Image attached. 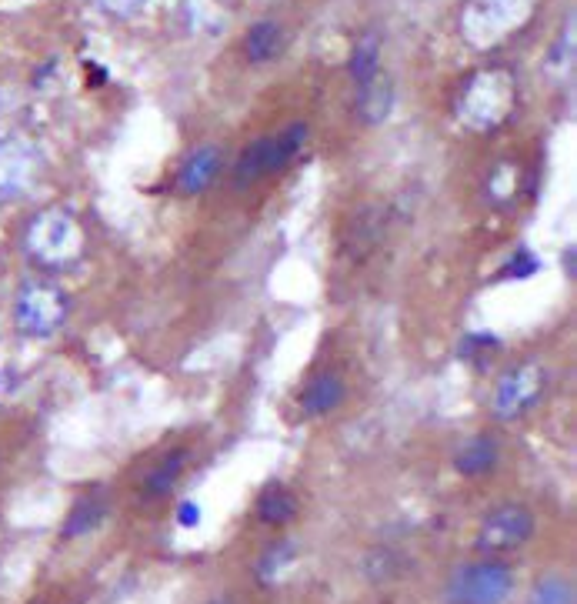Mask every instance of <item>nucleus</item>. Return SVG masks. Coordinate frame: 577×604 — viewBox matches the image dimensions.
I'll list each match as a JSON object with an SVG mask.
<instances>
[{
    "label": "nucleus",
    "instance_id": "nucleus-1",
    "mask_svg": "<svg viewBox=\"0 0 577 604\" xmlns=\"http://www.w3.org/2000/svg\"><path fill=\"white\" fill-rule=\"evenodd\" d=\"M514 594V571L504 561L484 558L461 564L444 588L447 604H507Z\"/></svg>",
    "mask_w": 577,
    "mask_h": 604
},
{
    "label": "nucleus",
    "instance_id": "nucleus-2",
    "mask_svg": "<svg viewBox=\"0 0 577 604\" xmlns=\"http://www.w3.org/2000/svg\"><path fill=\"white\" fill-rule=\"evenodd\" d=\"M304 141H307V127L304 124H291L281 134L261 137V141H254L241 157H237L234 181L241 187H247V184L264 181V177H271L277 171H284V167L291 164L297 154H301Z\"/></svg>",
    "mask_w": 577,
    "mask_h": 604
},
{
    "label": "nucleus",
    "instance_id": "nucleus-3",
    "mask_svg": "<svg viewBox=\"0 0 577 604\" xmlns=\"http://www.w3.org/2000/svg\"><path fill=\"white\" fill-rule=\"evenodd\" d=\"M534 531H537V521L531 508L507 501L484 514L481 528H477V548H481L487 558H501L507 551L524 548V544L534 538Z\"/></svg>",
    "mask_w": 577,
    "mask_h": 604
},
{
    "label": "nucleus",
    "instance_id": "nucleus-4",
    "mask_svg": "<svg viewBox=\"0 0 577 604\" xmlns=\"http://www.w3.org/2000/svg\"><path fill=\"white\" fill-rule=\"evenodd\" d=\"M547 388V378L537 361H524L514 364L511 371L497 381V394H494V414L501 421H511L517 414H524L531 404L541 401V394Z\"/></svg>",
    "mask_w": 577,
    "mask_h": 604
},
{
    "label": "nucleus",
    "instance_id": "nucleus-5",
    "mask_svg": "<svg viewBox=\"0 0 577 604\" xmlns=\"http://www.w3.org/2000/svg\"><path fill=\"white\" fill-rule=\"evenodd\" d=\"M17 318L27 334H51L67 318V297L54 284H31L17 301Z\"/></svg>",
    "mask_w": 577,
    "mask_h": 604
},
{
    "label": "nucleus",
    "instance_id": "nucleus-6",
    "mask_svg": "<svg viewBox=\"0 0 577 604\" xmlns=\"http://www.w3.org/2000/svg\"><path fill=\"white\" fill-rule=\"evenodd\" d=\"M31 247L41 261L64 264L67 257H74L77 247H81V231H77L74 217H67V214L37 217V224L31 231Z\"/></svg>",
    "mask_w": 577,
    "mask_h": 604
},
{
    "label": "nucleus",
    "instance_id": "nucleus-7",
    "mask_svg": "<svg viewBox=\"0 0 577 604\" xmlns=\"http://www.w3.org/2000/svg\"><path fill=\"white\" fill-rule=\"evenodd\" d=\"M347 398V384L337 371L314 374L301 391V414L304 418H324V414L337 411Z\"/></svg>",
    "mask_w": 577,
    "mask_h": 604
},
{
    "label": "nucleus",
    "instance_id": "nucleus-8",
    "mask_svg": "<svg viewBox=\"0 0 577 604\" xmlns=\"http://www.w3.org/2000/svg\"><path fill=\"white\" fill-rule=\"evenodd\" d=\"M217 174H221V151L217 147H197L184 157L181 171H177V187H181V194L194 197V194H204L207 187L217 181Z\"/></svg>",
    "mask_w": 577,
    "mask_h": 604
},
{
    "label": "nucleus",
    "instance_id": "nucleus-9",
    "mask_svg": "<svg viewBox=\"0 0 577 604\" xmlns=\"http://www.w3.org/2000/svg\"><path fill=\"white\" fill-rule=\"evenodd\" d=\"M297 508H301V504H297V494L281 481L267 484V488L257 494V504H254L257 521L267 524V528H284V524H291L297 518Z\"/></svg>",
    "mask_w": 577,
    "mask_h": 604
},
{
    "label": "nucleus",
    "instance_id": "nucleus-10",
    "mask_svg": "<svg viewBox=\"0 0 577 604\" xmlns=\"http://www.w3.org/2000/svg\"><path fill=\"white\" fill-rule=\"evenodd\" d=\"M497 458H501L497 438H494V434L481 431L454 454V468L461 471L464 478H484V474H491L497 468Z\"/></svg>",
    "mask_w": 577,
    "mask_h": 604
},
{
    "label": "nucleus",
    "instance_id": "nucleus-11",
    "mask_svg": "<svg viewBox=\"0 0 577 604\" xmlns=\"http://www.w3.org/2000/svg\"><path fill=\"white\" fill-rule=\"evenodd\" d=\"M104 514H107V501L101 498V494H84V498H77L74 508L67 511L61 534L67 541L84 538V534H91L94 528H101Z\"/></svg>",
    "mask_w": 577,
    "mask_h": 604
},
{
    "label": "nucleus",
    "instance_id": "nucleus-12",
    "mask_svg": "<svg viewBox=\"0 0 577 604\" xmlns=\"http://www.w3.org/2000/svg\"><path fill=\"white\" fill-rule=\"evenodd\" d=\"M184 468H187V451H184V448L164 454V458L157 461L151 471H147V478H144V494H147V498H164V494H171L174 484L181 481Z\"/></svg>",
    "mask_w": 577,
    "mask_h": 604
},
{
    "label": "nucleus",
    "instance_id": "nucleus-13",
    "mask_svg": "<svg viewBox=\"0 0 577 604\" xmlns=\"http://www.w3.org/2000/svg\"><path fill=\"white\" fill-rule=\"evenodd\" d=\"M377 71H381V47H377V37L367 34L364 41H357L354 57H351V74L357 81V91L374 87L377 84Z\"/></svg>",
    "mask_w": 577,
    "mask_h": 604
},
{
    "label": "nucleus",
    "instance_id": "nucleus-14",
    "mask_svg": "<svg viewBox=\"0 0 577 604\" xmlns=\"http://www.w3.org/2000/svg\"><path fill=\"white\" fill-rule=\"evenodd\" d=\"M247 57H251L254 64H264L271 61L277 54V47H281V27L264 21V24H254L251 31H247Z\"/></svg>",
    "mask_w": 577,
    "mask_h": 604
},
{
    "label": "nucleus",
    "instance_id": "nucleus-15",
    "mask_svg": "<svg viewBox=\"0 0 577 604\" xmlns=\"http://www.w3.org/2000/svg\"><path fill=\"white\" fill-rule=\"evenodd\" d=\"M527 604H574V588L564 574H544L534 581Z\"/></svg>",
    "mask_w": 577,
    "mask_h": 604
},
{
    "label": "nucleus",
    "instance_id": "nucleus-16",
    "mask_svg": "<svg viewBox=\"0 0 577 604\" xmlns=\"http://www.w3.org/2000/svg\"><path fill=\"white\" fill-rule=\"evenodd\" d=\"M537 271H541V257H537L531 247H517V251L501 264L497 281H531Z\"/></svg>",
    "mask_w": 577,
    "mask_h": 604
},
{
    "label": "nucleus",
    "instance_id": "nucleus-17",
    "mask_svg": "<svg viewBox=\"0 0 577 604\" xmlns=\"http://www.w3.org/2000/svg\"><path fill=\"white\" fill-rule=\"evenodd\" d=\"M291 561H294V544L291 541H277V544H271V548L264 551V558L257 561V578H261L264 584H271Z\"/></svg>",
    "mask_w": 577,
    "mask_h": 604
},
{
    "label": "nucleus",
    "instance_id": "nucleus-18",
    "mask_svg": "<svg viewBox=\"0 0 577 604\" xmlns=\"http://www.w3.org/2000/svg\"><path fill=\"white\" fill-rule=\"evenodd\" d=\"M497 348V338H491V334H471L467 338V344H464V358H471V361H477V358H484V354H491Z\"/></svg>",
    "mask_w": 577,
    "mask_h": 604
},
{
    "label": "nucleus",
    "instance_id": "nucleus-19",
    "mask_svg": "<svg viewBox=\"0 0 577 604\" xmlns=\"http://www.w3.org/2000/svg\"><path fill=\"white\" fill-rule=\"evenodd\" d=\"M177 524H181V528H194V524H201V508H197L194 501H181L177 504Z\"/></svg>",
    "mask_w": 577,
    "mask_h": 604
},
{
    "label": "nucleus",
    "instance_id": "nucleus-20",
    "mask_svg": "<svg viewBox=\"0 0 577 604\" xmlns=\"http://www.w3.org/2000/svg\"><path fill=\"white\" fill-rule=\"evenodd\" d=\"M211 604H231V601H227V598H217V601H211Z\"/></svg>",
    "mask_w": 577,
    "mask_h": 604
}]
</instances>
